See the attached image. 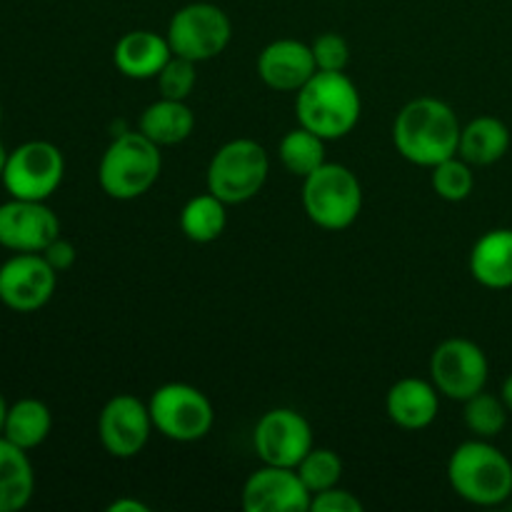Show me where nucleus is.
<instances>
[{
  "mask_svg": "<svg viewBox=\"0 0 512 512\" xmlns=\"http://www.w3.org/2000/svg\"><path fill=\"white\" fill-rule=\"evenodd\" d=\"M458 113L438 98H415L398 113L393 125V143L408 163L435 168L458 155L460 145Z\"/></svg>",
  "mask_w": 512,
  "mask_h": 512,
  "instance_id": "obj_1",
  "label": "nucleus"
},
{
  "mask_svg": "<svg viewBox=\"0 0 512 512\" xmlns=\"http://www.w3.org/2000/svg\"><path fill=\"white\" fill-rule=\"evenodd\" d=\"M363 100L353 80L338 70H318L295 98V115L303 128L323 140H338L353 133L360 120Z\"/></svg>",
  "mask_w": 512,
  "mask_h": 512,
  "instance_id": "obj_2",
  "label": "nucleus"
},
{
  "mask_svg": "<svg viewBox=\"0 0 512 512\" xmlns=\"http://www.w3.org/2000/svg\"><path fill=\"white\" fill-rule=\"evenodd\" d=\"M448 480L458 498L490 508L512 495V463L488 440H468L450 455Z\"/></svg>",
  "mask_w": 512,
  "mask_h": 512,
  "instance_id": "obj_3",
  "label": "nucleus"
},
{
  "mask_svg": "<svg viewBox=\"0 0 512 512\" xmlns=\"http://www.w3.org/2000/svg\"><path fill=\"white\" fill-rule=\"evenodd\" d=\"M163 158L160 145L143 133H123L108 145L98 165V183L113 200H135L158 180Z\"/></svg>",
  "mask_w": 512,
  "mask_h": 512,
  "instance_id": "obj_4",
  "label": "nucleus"
},
{
  "mask_svg": "<svg viewBox=\"0 0 512 512\" xmlns=\"http://www.w3.org/2000/svg\"><path fill=\"white\" fill-rule=\"evenodd\" d=\"M303 208L318 228L345 230L363 210V185L345 165L323 163L305 178Z\"/></svg>",
  "mask_w": 512,
  "mask_h": 512,
  "instance_id": "obj_5",
  "label": "nucleus"
},
{
  "mask_svg": "<svg viewBox=\"0 0 512 512\" xmlns=\"http://www.w3.org/2000/svg\"><path fill=\"white\" fill-rule=\"evenodd\" d=\"M270 173V158L260 143L238 138L225 143L208 165V193L225 205L248 203L263 190Z\"/></svg>",
  "mask_w": 512,
  "mask_h": 512,
  "instance_id": "obj_6",
  "label": "nucleus"
},
{
  "mask_svg": "<svg viewBox=\"0 0 512 512\" xmlns=\"http://www.w3.org/2000/svg\"><path fill=\"white\" fill-rule=\"evenodd\" d=\"M155 430L175 443L203 440L213 428V405L203 390L188 383L160 385L148 403Z\"/></svg>",
  "mask_w": 512,
  "mask_h": 512,
  "instance_id": "obj_7",
  "label": "nucleus"
},
{
  "mask_svg": "<svg viewBox=\"0 0 512 512\" xmlns=\"http://www.w3.org/2000/svg\"><path fill=\"white\" fill-rule=\"evenodd\" d=\"M168 43L173 55L193 63L213 60L228 48L233 38V25L228 13L213 3H190L173 13L168 23Z\"/></svg>",
  "mask_w": 512,
  "mask_h": 512,
  "instance_id": "obj_8",
  "label": "nucleus"
},
{
  "mask_svg": "<svg viewBox=\"0 0 512 512\" xmlns=\"http://www.w3.org/2000/svg\"><path fill=\"white\" fill-rule=\"evenodd\" d=\"M63 175V153L48 140H28L8 153L0 180L10 198L48 200L60 188Z\"/></svg>",
  "mask_w": 512,
  "mask_h": 512,
  "instance_id": "obj_9",
  "label": "nucleus"
},
{
  "mask_svg": "<svg viewBox=\"0 0 512 512\" xmlns=\"http://www.w3.org/2000/svg\"><path fill=\"white\" fill-rule=\"evenodd\" d=\"M490 365L483 348L468 338H448L430 355V380L440 395L465 403L485 390Z\"/></svg>",
  "mask_w": 512,
  "mask_h": 512,
  "instance_id": "obj_10",
  "label": "nucleus"
},
{
  "mask_svg": "<svg viewBox=\"0 0 512 512\" xmlns=\"http://www.w3.org/2000/svg\"><path fill=\"white\" fill-rule=\"evenodd\" d=\"M253 445L265 465L298 468L300 460L315 448L313 428L298 410L275 408L268 410L255 425Z\"/></svg>",
  "mask_w": 512,
  "mask_h": 512,
  "instance_id": "obj_11",
  "label": "nucleus"
},
{
  "mask_svg": "<svg viewBox=\"0 0 512 512\" xmlns=\"http://www.w3.org/2000/svg\"><path fill=\"white\" fill-rule=\"evenodd\" d=\"M58 273L43 253H15L0 265V303L15 313L40 310L55 293Z\"/></svg>",
  "mask_w": 512,
  "mask_h": 512,
  "instance_id": "obj_12",
  "label": "nucleus"
},
{
  "mask_svg": "<svg viewBox=\"0 0 512 512\" xmlns=\"http://www.w3.org/2000/svg\"><path fill=\"white\" fill-rule=\"evenodd\" d=\"M150 408L135 395H115L105 403L98 418V438L105 453L118 460L135 458L153 433Z\"/></svg>",
  "mask_w": 512,
  "mask_h": 512,
  "instance_id": "obj_13",
  "label": "nucleus"
},
{
  "mask_svg": "<svg viewBox=\"0 0 512 512\" xmlns=\"http://www.w3.org/2000/svg\"><path fill=\"white\" fill-rule=\"evenodd\" d=\"M60 238V220L45 200L10 198L0 205V245L13 253H43Z\"/></svg>",
  "mask_w": 512,
  "mask_h": 512,
  "instance_id": "obj_14",
  "label": "nucleus"
},
{
  "mask_svg": "<svg viewBox=\"0 0 512 512\" xmlns=\"http://www.w3.org/2000/svg\"><path fill=\"white\" fill-rule=\"evenodd\" d=\"M310 503L313 493L295 468L263 463V468L245 480L243 508L248 512H308Z\"/></svg>",
  "mask_w": 512,
  "mask_h": 512,
  "instance_id": "obj_15",
  "label": "nucleus"
},
{
  "mask_svg": "<svg viewBox=\"0 0 512 512\" xmlns=\"http://www.w3.org/2000/svg\"><path fill=\"white\" fill-rule=\"evenodd\" d=\"M315 73L318 65H315L313 48L300 40H273L258 55V75L268 88L280 93H298Z\"/></svg>",
  "mask_w": 512,
  "mask_h": 512,
  "instance_id": "obj_16",
  "label": "nucleus"
},
{
  "mask_svg": "<svg viewBox=\"0 0 512 512\" xmlns=\"http://www.w3.org/2000/svg\"><path fill=\"white\" fill-rule=\"evenodd\" d=\"M388 418L403 430H425L440 413V393L433 380L403 378L388 390L385 398Z\"/></svg>",
  "mask_w": 512,
  "mask_h": 512,
  "instance_id": "obj_17",
  "label": "nucleus"
},
{
  "mask_svg": "<svg viewBox=\"0 0 512 512\" xmlns=\"http://www.w3.org/2000/svg\"><path fill=\"white\" fill-rule=\"evenodd\" d=\"M173 58L168 38L153 33V30H130L115 43L113 63L125 78L150 80L158 78L165 63Z\"/></svg>",
  "mask_w": 512,
  "mask_h": 512,
  "instance_id": "obj_18",
  "label": "nucleus"
},
{
  "mask_svg": "<svg viewBox=\"0 0 512 512\" xmlns=\"http://www.w3.org/2000/svg\"><path fill=\"white\" fill-rule=\"evenodd\" d=\"M470 275L483 288H512V230H488L470 250Z\"/></svg>",
  "mask_w": 512,
  "mask_h": 512,
  "instance_id": "obj_19",
  "label": "nucleus"
},
{
  "mask_svg": "<svg viewBox=\"0 0 512 512\" xmlns=\"http://www.w3.org/2000/svg\"><path fill=\"white\" fill-rule=\"evenodd\" d=\"M138 130L160 148L178 145L193 135L195 115L185 100L160 98L143 110Z\"/></svg>",
  "mask_w": 512,
  "mask_h": 512,
  "instance_id": "obj_20",
  "label": "nucleus"
},
{
  "mask_svg": "<svg viewBox=\"0 0 512 512\" xmlns=\"http://www.w3.org/2000/svg\"><path fill=\"white\" fill-rule=\"evenodd\" d=\"M35 473L28 450L0 435V512H18L30 503Z\"/></svg>",
  "mask_w": 512,
  "mask_h": 512,
  "instance_id": "obj_21",
  "label": "nucleus"
},
{
  "mask_svg": "<svg viewBox=\"0 0 512 512\" xmlns=\"http://www.w3.org/2000/svg\"><path fill=\"white\" fill-rule=\"evenodd\" d=\"M508 148V125L493 115H480V118L470 120L460 133L458 155L470 165H493L500 158H505Z\"/></svg>",
  "mask_w": 512,
  "mask_h": 512,
  "instance_id": "obj_22",
  "label": "nucleus"
},
{
  "mask_svg": "<svg viewBox=\"0 0 512 512\" xmlns=\"http://www.w3.org/2000/svg\"><path fill=\"white\" fill-rule=\"evenodd\" d=\"M50 428H53V415H50L48 405L43 400L23 398L8 408L3 438H8L18 448L33 450L45 443Z\"/></svg>",
  "mask_w": 512,
  "mask_h": 512,
  "instance_id": "obj_23",
  "label": "nucleus"
},
{
  "mask_svg": "<svg viewBox=\"0 0 512 512\" xmlns=\"http://www.w3.org/2000/svg\"><path fill=\"white\" fill-rule=\"evenodd\" d=\"M228 205L220 198H215L213 193L195 195L185 203L183 213H180V228H183L185 238L193 240V243H213L223 235L225 225H228V213H225Z\"/></svg>",
  "mask_w": 512,
  "mask_h": 512,
  "instance_id": "obj_24",
  "label": "nucleus"
},
{
  "mask_svg": "<svg viewBox=\"0 0 512 512\" xmlns=\"http://www.w3.org/2000/svg\"><path fill=\"white\" fill-rule=\"evenodd\" d=\"M278 155L288 173L305 180L313 170H318L325 163V140L320 135L310 133L303 125H298L280 140Z\"/></svg>",
  "mask_w": 512,
  "mask_h": 512,
  "instance_id": "obj_25",
  "label": "nucleus"
},
{
  "mask_svg": "<svg viewBox=\"0 0 512 512\" xmlns=\"http://www.w3.org/2000/svg\"><path fill=\"white\" fill-rule=\"evenodd\" d=\"M463 418L475 438L490 440L503 433L505 423H508V408H505L503 398H495V395L480 390L478 395L465 400Z\"/></svg>",
  "mask_w": 512,
  "mask_h": 512,
  "instance_id": "obj_26",
  "label": "nucleus"
},
{
  "mask_svg": "<svg viewBox=\"0 0 512 512\" xmlns=\"http://www.w3.org/2000/svg\"><path fill=\"white\" fill-rule=\"evenodd\" d=\"M430 183H433V190L448 203H463L475 188V175L470 163H465L463 158L453 155V158L443 160L435 168H430Z\"/></svg>",
  "mask_w": 512,
  "mask_h": 512,
  "instance_id": "obj_27",
  "label": "nucleus"
},
{
  "mask_svg": "<svg viewBox=\"0 0 512 512\" xmlns=\"http://www.w3.org/2000/svg\"><path fill=\"white\" fill-rule=\"evenodd\" d=\"M295 470H298L305 488L315 495L328 488H335L340 483V478H343V460L333 450L313 448L300 460V465Z\"/></svg>",
  "mask_w": 512,
  "mask_h": 512,
  "instance_id": "obj_28",
  "label": "nucleus"
},
{
  "mask_svg": "<svg viewBox=\"0 0 512 512\" xmlns=\"http://www.w3.org/2000/svg\"><path fill=\"white\" fill-rule=\"evenodd\" d=\"M195 65L198 63H193V60L173 55V58L165 63V68L158 73L160 98L188 100V95L193 93V88H195V80H198Z\"/></svg>",
  "mask_w": 512,
  "mask_h": 512,
  "instance_id": "obj_29",
  "label": "nucleus"
},
{
  "mask_svg": "<svg viewBox=\"0 0 512 512\" xmlns=\"http://www.w3.org/2000/svg\"><path fill=\"white\" fill-rule=\"evenodd\" d=\"M313 58L318 70H330V73H338L345 70L350 60V45L343 35L338 33H323L313 40Z\"/></svg>",
  "mask_w": 512,
  "mask_h": 512,
  "instance_id": "obj_30",
  "label": "nucleus"
},
{
  "mask_svg": "<svg viewBox=\"0 0 512 512\" xmlns=\"http://www.w3.org/2000/svg\"><path fill=\"white\" fill-rule=\"evenodd\" d=\"M313 512H363V503L355 498L348 490L335 488L323 490V493L313 495V503H310Z\"/></svg>",
  "mask_w": 512,
  "mask_h": 512,
  "instance_id": "obj_31",
  "label": "nucleus"
},
{
  "mask_svg": "<svg viewBox=\"0 0 512 512\" xmlns=\"http://www.w3.org/2000/svg\"><path fill=\"white\" fill-rule=\"evenodd\" d=\"M43 258L53 265L55 273H63V270L73 268L75 258H78V250H75V245L70 243V240L55 238L53 243L43 250Z\"/></svg>",
  "mask_w": 512,
  "mask_h": 512,
  "instance_id": "obj_32",
  "label": "nucleus"
},
{
  "mask_svg": "<svg viewBox=\"0 0 512 512\" xmlns=\"http://www.w3.org/2000/svg\"><path fill=\"white\" fill-rule=\"evenodd\" d=\"M150 508L145 503H140V500L135 498H120L115 500V503H110L108 512H148Z\"/></svg>",
  "mask_w": 512,
  "mask_h": 512,
  "instance_id": "obj_33",
  "label": "nucleus"
},
{
  "mask_svg": "<svg viewBox=\"0 0 512 512\" xmlns=\"http://www.w3.org/2000/svg\"><path fill=\"white\" fill-rule=\"evenodd\" d=\"M500 398H503L505 408H508V413H512V375H508L503 383V390H500Z\"/></svg>",
  "mask_w": 512,
  "mask_h": 512,
  "instance_id": "obj_34",
  "label": "nucleus"
},
{
  "mask_svg": "<svg viewBox=\"0 0 512 512\" xmlns=\"http://www.w3.org/2000/svg\"><path fill=\"white\" fill-rule=\"evenodd\" d=\"M5 418H8V403H5L3 393H0V435H3V428H5Z\"/></svg>",
  "mask_w": 512,
  "mask_h": 512,
  "instance_id": "obj_35",
  "label": "nucleus"
},
{
  "mask_svg": "<svg viewBox=\"0 0 512 512\" xmlns=\"http://www.w3.org/2000/svg\"><path fill=\"white\" fill-rule=\"evenodd\" d=\"M5 160H8V153H5L3 143H0V178H3V170H5Z\"/></svg>",
  "mask_w": 512,
  "mask_h": 512,
  "instance_id": "obj_36",
  "label": "nucleus"
},
{
  "mask_svg": "<svg viewBox=\"0 0 512 512\" xmlns=\"http://www.w3.org/2000/svg\"><path fill=\"white\" fill-rule=\"evenodd\" d=\"M0 120H3V103H0Z\"/></svg>",
  "mask_w": 512,
  "mask_h": 512,
  "instance_id": "obj_37",
  "label": "nucleus"
}]
</instances>
